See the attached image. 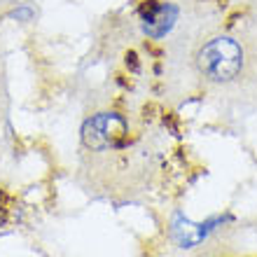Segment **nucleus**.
I'll use <instances>...</instances> for the list:
<instances>
[{
	"instance_id": "1",
	"label": "nucleus",
	"mask_w": 257,
	"mask_h": 257,
	"mask_svg": "<svg viewBox=\"0 0 257 257\" xmlns=\"http://www.w3.org/2000/svg\"><path fill=\"white\" fill-rule=\"evenodd\" d=\"M196 68L210 82H231L243 68V49L234 38H213L199 49Z\"/></svg>"
},
{
	"instance_id": "4",
	"label": "nucleus",
	"mask_w": 257,
	"mask_h": 257,
	"mask_svg": "<svg viewBox=\"0 0 257 257\" xmlns=\"http://www.w3.org/2000/svg\"><path fill=\"white\" fill-rule=\"evenodd\" d=\"M126 66H131V70H138V61H136V54H126Z\"/></svg>"
},
{
	"instance_id": "2",
	"label": "nucleus",
	"mask_w": 257,
	"mask_h": 257,
	"mask_svg": "<svg viewBox=\"0 0 257 257\" xmlns=\"http://www.w3.org/2000/svg\"><path fill=\"white\" fill-rule=\"evenodd\" d=\"M126 134L128 126L124 117H119L117 112H98L91 119H87L82 128V141L91 150H108L117 148Z\"/></svg>"
},
{
	"instance_id": "3",
	"label": "nucleus",
	"mask_w": 257,
	"mask_h": 257,
	"mask_svg": "<svg viewBox=\"0 0 257 257\" xmlns=\"http://www.w3.org/2000/svg\"><path fill=\"white\" fill-rule=\"evenodd\" d=\"M143 14V28L150 38H162L169 33V28L176 21V7L171 5H159L155 0H145V5L141 7Z\"/></svg>"
}]
</instances>
